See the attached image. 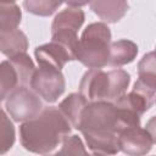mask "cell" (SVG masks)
<instances>
[{
  "label": "cell",
  "mask_w": 156,
  "mask_h": 156,
  "mask_svg": "<svg viewBox=\"0 0 156 156\" xmlns=\"http://www.w3.org/2000/svg\"><path fill=\"white\" fill-rule=\"evenodd\" d=\"M138 55V46L134 41L128 39H121L110 44L108 63L112 67L124 66L134 61Z\"/></svg>",
  "instance_id": "11"
},
{
  "label": "cell",
  "mask_w": 156,
  "mask_h": 156,
  "mask_svg": "<svg viewBox=\"0 0 156 156\" xmlns=\"http://www.w3.org/2000/svg\"><path fill=\"white\" fill-rule=\"evenodd\" d=\"M62 2L67 4L69 7H82L89 4V0H62Z\"/></svg>",
  "instance_id": "22"
},
{
  "label": "cell",
  "mask_w": 156,
  "mask_h": 156,
  "mask_svg": "<svg viewBox=\"0 0 156 156\" xmlns=\"http://www.w3.org/2000/svg\"><path fill=\"white\" fill-rule=\"evenodd\" d=\"M111 30L104 22L90 23L78 39L76 60L88 68H102L108 63Z\"/></svg>",
  "instance_id": "3"
},
{
  "label": "cell",
  "mask_w": 156,
  "mask_h": 156,
  "mask_svg": "<svg viewBox=\"0 0 156 156\" xmlns=\"http://www.w3.org/2000/svg\"><path fill=\"white\" fill-rule=\"evenodd\" d=\"M18 85L17 73L9 60L0 62V102Z\"/></svg>",
  "instance_id": "17"
},
{
  "label": "cell",
  "mask_w": 156,
  "mask_h": 156,
  "mask_svg": "<svg viewBox=\"0 0 156 156\" xmlns=\"http://www.w3.org/2000/svg\"><path fill=\"white\" fill-rule=\"evenodd\" d=\"M108 74V101H115L123 94L130 83V76L127 71L115 68L107 72Z\"/></svg>",
  "instance_id": "14"
},
{
  "label": "cell",
  "mask_w": 156,
  "mask_h": 156,
  "mask_svg": "<svg viewBox=\"0 0 156 156\" xmlns=\"http://www.w3.org/2000/svg\"><path fill=\"white\" fill-rule=\"evenodd\" d=\"M71 133V124L56 107H46L20 127L22 146L34 154L52 152Z\"/></svg>",
  "instance_id": "1"
},
{
  "label": "cell",
  "mask_w": 156,
  "mask_h": 156,
  "mask_svg": "<svg viewBox=\"0 0 156 156\" xmlns=\"http://www.w3.org/2000/svg\"><path fill=\"white\" fill-rule=\"evenodd\" d=\"M1 2H15L16 0H0Z\"/></svg>",
  "instance_id": "23"
},
{
  "label": "cell",
  "mask_w": 156,
  "mask_h": 156,
  "mask_svg": "<svg viewBox=\"0 0 156 156\" xmlns=\"http://www.w3.org/2000/svg\"><path fill=\"white\" fill-rule=\"evenodd\" d=\"M22 12L15 2L0 1V32L11 30L21 23Z\"/></svg>",
  "instance_id": "16"
},
{
  "label": "cell",
  "mask_w": 156,
  "mask_h": 156,
  "mask_svg": "<svg viewBox=\"0 0 156 156\" xmlns=\"http://www.w3.org/2000/svg\"><path fill=\"white\" fill-rule=\"evenodd\" d=\"M79 93L88 100L108 101V74L101 68L88 69L79 83Z\"/></svg>",
  "instance_id": "8"
},
{
  "label": "cell",
  "mask_w": 156,
  "mask_h": 156,
  "mask_svg": "<svg viewBox=\"0 0 156 156\" xmlns=\"http://www.w3.org/2000/svg\"><path fill=\"white\" fill-rule=\"evenodd\" d=\"M37 62L41 67H51L56 69H62L68 61H73L74 55L62 44L56 41H50L38 46L34 51Z\"/></svg>",
  "instance_id": "9"
},
{
  "label": "cell",
  "mask_w": 156,
  "mask_h": 156,
  "mask_svg": "<svg viewBox=\"0 0 156 156\" xmlns=\"http://www.w3.org/2000/svg\"><path fill=\"white\" fill-rule=\"evenodd\" d=\"M27 35L18 28L0 32V52L7 57H12L21 52H27Z\"/></svg>",
  "instance_id": "12"
},
{
  "label": "cell",
  "mask_w": 156,
  "mask_h": 156,
  "mask_svg": "<svg viewBox=\"0 0 156 156\" xmlns=\"http://www.w3.org/2000/svg\"><path fill=\"white\" fill-rule=\"evenodd\" d=\"M117 143L119 151L132 156H140L150 152L155 144V136L146 128L135 126L118 132Z\"/></svg>",
  "instance_id": "7"
},
{
  "label": "cell",
  "mask_w": 156,
  "mask_h": 156,
  "mask_svg": "<svg viewBox=\"0 0 156 156\" xmlns=\"http://www.w3.org/2000/svg\"><path fill=\"white\" fill-rule=\"evenodd\" d=\"M62 4V0H24V9L35 16L48 17L52 15Z\"/></svg>",
  "instance_id": "19"
},
{
  "label": "cell",
  "mask_w": 156,
  "mask_h": 156,
  "mask_svg": "<svg viewBox=\"0 0 156 156\" xmlns=\"http://www.w3.org/2000/svg\"><path fill=\"white\" fill-rule=\"evenodd\" d=\"M87 104H88V100L80 93H72L58 104L57 108L69 122L71 127L77 129L82 111L87 106Z\"/></svg>",
  "instance_id": "13"
},
{
  "label": "cell",
  "mask_w": 156,
  "mask_h": 156,
  "mask_svg": "<svg viewBox=\"0 0 156 156\" xmlns=\"http://www.w3.org/2000/svg\"><path fill=\"white\" fill-rule=\"evenodd\" d=\"M82 132L87 146L104 150L117 141L118 119L117 108L112 101L88 102L83 108L77 127Z\"/></svg>",
  "instance_id": "2"
},
{
  "label": "cell",
  "mask_w": 156,
  "mask_h": 156,
  "mask_svg": "<svg viewBox=\"0 0 156 156\" xmlns=\"http://www.w3.org/2000/svg\"><path fill=\"white\" fill-rule=\"evenodd\" d=\"M5 107L15 122H24L40 113L43 102L32 89L26 85H17L6 96Z\"/></svg>",
  "instance_id": "5"
},
{
  "label": "cell",
  "mask_w": 156,
  "mask_h": 156,
  "mask_svg": "<svg viewBox=\"0 0 156 156\" xmlns=\"http://www.w3.org/2000/svg\"><path fill=\"white\" fill-rule=\"evenodd\" d=\"M85 155L87 150L83 145V141L78 135H66L61 143V150L57 151V155Z\"/></svg>",
  "instance_id": "21"
},
{
  "label": "cell",
  "mask_w": 156,
  "mask_h": 156,
  "mask_svg": "<svg viewBox=\"0 0 156 156\" xmlns=\"http://www.w3.org/2000/svg\"><path fill=\"white\" fill-rule=\"evenodd\" d=\"M15 127L6 112L0 108V155L6 154L15 144Z\"/></svg>",
  "instance_id": "18"
},
{
  "label": "cell",
  "mask_w": 156,
  "mask_h": 156,
  "mask_svg": "<svg viewBox=\"0 0 156 156\" xmlns=\"http://www.w3.org/2000/svg\"><path fill=\"white\" fill-rule=\"evenodd\" d=\"M85 15L79 7H68L58 12L51 23V40L66 46L76 58L78 30L84 23Z\"/></svg>",
  "instance_id": "4"
},
{
  "label": "cell",
  "mask_w": 156,
  "mask_h": 156,
  "mask_svg": "<svg viewBox=\"0 0 156 156\" xmlns=\"http://www.w3.org/2000/svg\"><path fill=\"white\" fill-rule=\"evenodd\" d=\"M9 61L11 62L17 73L18 85H29V80L35 69L34 62L30 58V56L27 55V52H21L12 57H9Z\"/></svg>",
  "instance_id": "15"
},
{
  "label": "cell",
  "mask_w": 156,
  "mask_h": 156,
  "mask_svg": "<svg viewBox=\"0 0 156 156\" xmlns=\"http://www.w3.org/2000/svg\"><path fill=\"white\" fill-rule=\"evenodd\" d=\"M91 11L107 23L118 22L128 11L127 0H89Z\"/></svg>",
  "instance_id": "10"
},
{
  "label": "cell",
  "mask_w": 156,
  "mask_h": 156,
  "mask_svg": "<svg viewBox=\"0 0 156 156\" xmlns=\"http://www.w3.org/2000/svg\"><path fill=\"white\" fill-rule=\"evenodd\" d=\"M138 76L140 80L155 85L156 87V63H155V54L150 51L143 56V58L138 63Z\"/></svg>",
  "instance_id": "20"
},
{
  "label": "cell",
  "mask_w": 156,
  "mask_h": 156,
  "mask_svg": "<svg viewBox=\"0 0 156 156\" xmlns=\"http://www.w3.org/2000/svg\"><path fill=\"white\" fill-rule=\"evenodd\" d=\"M30 89L44 99L46 102L52 104L63 94L66 88V82L62 72L51 67L35 68L32 78L29 80Z\"/></svg>",
  "instance_id": "6"
}]
</instances>
